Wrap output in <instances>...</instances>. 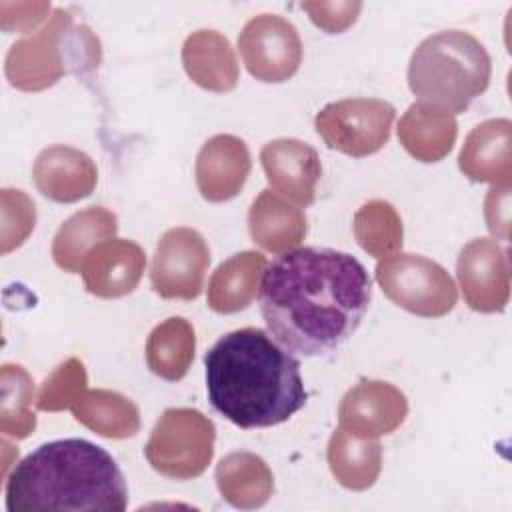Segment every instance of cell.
I'll list each match as a JSON object with an SVG mask.
<instances>
[{"label":"cell","mask_w":512,"mask_h":512,"mask_svg":"<svg viewBox=\"0 0 512 512\" xmlns=\"http://www.w3.org/2000/svg\"><path fill=\"white\" fill-rule=\"evenodd\" d=\"M220 496L234 508H262L274 492L270 466L258 454L240 450L226 454L214 472Z\"/></svg>","instance_id":"cell-22"},{"label":"cell","mask_w":512,"mask_h":512,"mask_svg":"<svg viewBox=\"0 0 512 512\" xmlns=\"http://www.w3.org/2000/svg\"><path fill=\"white\" fill-rule=\"evenodd\" d=\"M0 432L8 438H28L36 428V414L30 410L34 380L20 364H4L0 370Z\"/></svg>","instance_id":"cell-28"},{"label":"cell","mask_w":512,"mask_h":512,"mask_svg":"<svg viewBox=\"0 0 512 512\" xmlns=\"http://www.w3.org/2000/svg\"><path fill=\"white\" fill-rule=\"evenodd\" d=\"M408 416L400 388L384 380H360L340 400V428L356 438H380L398 430Z\"/></svg>","instance_id":"cell-12"},{"label":"cell","mask_w":512,"mask_h":512,"mask_svg":"<svg viewBox=\"0 0 512 512\" xmlns=\"http://www.w3.org/2000/svg\"><path fill=\"white\" fill-rule=\"evenodd\" d=\"M100 60L98 36L86 24H76L68 10L54 8L44 26L10 46L4 74L10 86L40 92L70 72L84 74L98 68Z\"/></svg>","instance_id":"cell-5"},{"label":"cell","mask_w":512,"mask_h":512,"mask_svg":"<svg viewBox=\"0 0 512 512\" xmlns=\"http://www.w3.org/2000/svg\"><path fill=\"white\" fill-rule=\"evenodd\" d=\"M376 282L396 306L422 318L446 316L458 302L456 284L446 268L420 254L396 252L380 258Z\"/></svg>","instance_id":"cell-7"},{"label":"cell","mask_w":512,"mask_h":512,"mask_svg":"<svg viewBox=\"0 0 512 512\" xmlns=\"http://www.w3.org/2000/svg\"><path fill=\"white\" fill-rule=\"evenodd\" d=\"M458 136V122L454 116L430 110L418 102L410 104L398 122V140L402 148L418 162L444 160Z\"/></svg>","instance_id":"cell-23"},{"label":"cell","mask_w":512,"mask_h":512,"mask_svg":"<svg viewBox=\"0 0 512 512\" xmlns=\"http://www.w3.org/2000/svg\"><path fill=\"white\" fill-rule=\"evenodd\" d=\"M358 246L374 258L396 254L404 242V226L396 208L380 198L364 202L352 220Z\"/></svg>","instance_id":"cell-27"},{"label":"cell","mask_w":512,"mask_h":512,"mask_svg":"<svg viewBox=\"0 0 512 512\" xmlns=\"http://www.w3.org/2000/svg\"><path fill=\"white\" fill-rule=\"evenodd\" d=\"M2 254L24 244L36 224V206L22 190H2Z\"/></svg>","instance_id":"cell-30"},{"label":"cell","mask_w":512,"mask_h":512,"mask_svg":"<svg viewBox=\"0 0 512 512\" xmlns=\"http://www.w3.org/2000/svg\"><path fill=\"white\" fill-rule=\"evenodd\" d=\"M258 296L270 336L288 352L314 358L332 354L358 330L372 282L352 254L304 246L266 266Z\"/></svg>","instance_id":"cell-1"},{"label":"cell","mask_w":512,"mask_h":512,"mask_svg":"<svg viewBox=\"0 0 512 512\" xmlns=\"http://www.w3.org/2000/svg\"><path fill=\"white\" fill-rule=\"evenodd\" d=\"M146 268V254L126 238H110L96 244L84 258L80 272L90 294L112 300L130 294Z\"/></svg>","instance_id":"cell-14"},{"label":"cell","mask_w":512,"mask_h":512,"mask_svg":"<svg viewBox=\"0 0 512 512\" xmlns=\"http://www.w3.org/2000/svg\"><path fill=\"white\" fill-rule=\"evenodd\" d=\"M32 180L48 200L72 204L94 192L98 170L86 152L66 144H52L36 156Z\"/></svg>","instance_id":"cell-16"},{"label":"cell","mask_w":512,"mask_h":512,"mask_svg":"<svg viewBox=\"0 0 512 512\" xmlns=\"http://www.w3.org/2000/svg\"><path fill=\"white\" fill-rule=\"evenodd\" d=\"M396 110L380 98H344L326 104L314 118L318 136L330 150L352 158L376 154L390 140Z\"/></svg>","instance_id":"cell-8"},{"label":"cell","mask_w":512,"mask_h":512,"mask_svg":"<svg viewBox=\"0 0 512 512\" xmlns=\"http://www.w3.org/2000/svg\"><path fill=\"white\" fill-rule=\"evenodd\" d=\"M216 426L196 408H166L144 446L148 464L172 480H192L206 472L214 456Z\"/></svg>","instance_id":"cell-6"},{"label":"cell","mask_w":512,"mask_h":512,"mask_svg":"<svg viewBox=\"0 0 512 512\" xmlns=\"http://www.w3.org/2000/svg\"><path fill=\"white\" fill-rule=\"evenodd\" d=\"M238 50L246 70L260 82H286L302 64L300 34L278 14L250 18L238 36Z\"/></svg>","instance_id":"cell-10"},{"label":"cell","mask_w":512,"mask_h":512,"mask_svg":"<svg viewBox=\"0 0 512 512\" xmlns=\"http://www.w3.org/2000/svg\"><path fill=\"white\" fill-rule=\"evenodd\" d=\"M260 162L276 194L298 206H310L316 200L322 164L310 144L298 138L270 140L260 150Z\"/></svg>","instance_id":"cell-13"},{"label":"cell","mask_w":512,"mask_h":512,"mask_svg":"<svg viewBox=\"0 0 512 512\" xmlns=\"http://www.w3.org/2000/svg\"><path fill=\"white\" fill-rule=\"evenodd\" d=\"M88 374L78 358H68L60 362L42 382L38 396H36V408L44 412H60L70 408L76 398L86 390Z\"/></svg>","instance_id":"cell-29"},{"label":"cell","mask_w":512,"mask_h":512,"mask_svg":"<svg viewBox=\"0 0 512 512\" xmlns=\"http://www.w3.org/2000/svg\"><path fill=\"white\" fill-rule=\"evenodd\" d=\"M456 278L464 302L482 314L504 312L510 300L508 250L496 240L474 238L458 254Z\"/></svg>","instance_id":"cell-11"},{"label":"cell","mask_w":512,"mask_h":512,"mask_svg":"<svg viewBox=\"0 0 512 512\" xmlns=\"http://www.w3.org/2000/svg\"><path fill=\"white\" fill-rule=\"evenodd\" d=\"M248 230L256 246L272 254H284L302 244L308 222L302 208L266 188L250 204Z\"/></svg>","instance_id":"cell-19"},{"label":"cell","mask_w":512,"mask_h":512,"mask_svg":"<svg viewBox=\"0 0 512 512\" xmlns=\"http://www.w3.org/2000/svg\"><path fill=\"white\" fill-rule=\"evenodd\" d=\"M300 8L320 30L328 34H340L356 22L362 10V2H302Z\"/></svg>","instance_id":"cell-31"},{"label":"cell","mask_w":512,"mask_h":512,"mask_svg":"<svg viewBox=\"0 0 512 512\" xmlns=\"http://www.w3.org/2000/svg\"><path fill=\"white\" fill-rule=\"evenodd\" d=\"M208 400L232 424L268 428L306 404L300 362L262 328L220 336L204 356Z\"/></svg>","instance_id":"cell-2"},{"label":"cell","mask_w":512,"mask_h":512,"mask_svg":"<svg viewBox=\"0 0 512 512\" xmlns=\"http://www.w3.org/2000/svg\"><path fill=\"white\" fill-rule=\"evenodd\" d=\"M118 218L104 206H88L62 222L52 240V258L64 272L78 274L86 254L100 242L114 238Z\"/></svg>","instance_id":"cell-21"},{"label":"cell","mask_w":512,"mask_h":512,"mask_svg":"<svg viewBox=\"0 0 512 512\" xmlns=\"http://www.w3.org/2000/svg\"><path fill=\"white\" fill-rule=\"evenodd\" d=\"M210 266V248L204 236L188 226H176L162 234L156 244L150 284L160 298L194 300L204 288Z\"/></svg>","instance_id":"cell-9"},{"label":"cell","mask_w":512,"mask_h":512,"mask_svg":"<svg viewBox=\"0 0 512 512\" xmlns=\"http://www.w3.org/2000/svg\"><path fill=\"white\" fill-rule=\"evenodd\" d=\"M490 76V54L464 30H442L424 38L408 64V86L416 102L450 116L484 94Z\"/></svg>","instance_id":"cell-4"},{"label":"cell","mask_w":512,"mask_h":512,"mask_svg":"<svg viewBox=\"0 0 512 512\" xmlns=\"http://www.w3.org/2000/svg\"><path fill=\"white\" fill-rule=\"evenodd\" d=\"M510 134L508 118H490L474 126L458 154L460 172L472 182L508 188L512 180Z\"/></svg>","instance_id":"cell-17"},{"label":"cell","mask_w":512,"mask_h":512,"mask_svg":"<svg viewBox=\"0 0 512 512\" xmlns=\"http://www.w3.org/2000/svg\"><path fill=\"white\" fill-rule=\"evenodd\" d=\"M326 460L340 486L362 492L380 476L382 446L374 438H356L338 426L328 440Z\"/></svg>","instance_id":"cell-25"},{"label":"cell","mask_w":512,"mask_h":512,"mask_svg":"<svg viewBox=\"0 0 512 512\" xmlns=\"http://www.w3.org/2000/svg\"><path fill=\"white\" fill-rule=\"evenodd\" d=\"M196 334L182 316H170L150 332L146 340V364L162 380L178 382L194 360Z\"/></svg>","instance_id":"cell-26"},{"label":"cell","mask_w":512,"mask_h":512,"mask_svg":"<svg viewBox=\"0 0 512 512\" xmlns=\"http://www.w3.org/2000/svg\"><path fill=\"white\" fill-rule=\"evenodd\" d=\"M6 510L122 512L128 486L114 458L82 438L38 446L6 476Z\"/></svg>","instance_id":"cell-3"},{"label":"cell","mask_w":512,"mask_h":512,"mask_svg":"<svg viewBox=\"0 0 512 512\" xmlns=\"http://www.w3.org/2000/svg\"><path fill=\"white\" fill-rule=\"evenodd\" d=\"M252 170L248 146L232 134L208 138L196 156V186L204 200L220 204L244 188Z\"/></svg>","instance_id":"cell-15"},{"label":"cell","mask_w":512,"mask_h":512,"mask_svg":"<svg viewBox=\"0 0 512 512\" xmlns=\"http://www.w3.org/2000/svg\"><path fill=\"white\" fill-rule=\"evenodd\" d=\"M484 218L490 234L500 240H508L510 230V186H492L484 200Z\"/></svg>","instance_id":"cell-32"},{"label":"cell","mask_w":512,"mask_h":512,"mask_svg":"<svg viewBox=\"0 0 512 512\" xmlns=\"http://www.w3.org/2000/svg\"><path fill=\"white\" fill-rule=\"evenodd\" d=\"M12 8L16 10V18H2V30L12 32H28L34 30L42 20L50 18V4L46 2H24V4H12Z\"/></svg>","instance_id":"cell-33"},{"label":"cell","mask_w":512,"mask_h":512,"mask_svg":"<svg viewBox=\"0 0 512 512\" xmlns=\"http://www.w3.org/2000/svg\"><path fill=\"white\" fill-rule=\"evenodd\" d=\"M74 418L102 438L124 440L140 430L138 406L116 390H84L70 406Z\"/></svg>","instance_id":"cell-24"},{"label":"cell","mask_w":512,"mask_h":512,"mask_svg":"<svg viewBox=\"0 0 512 512\" xmlns=\"http://www.w3.org/2000/svg\"><path fill=\"white\" fill-rule=\"evenodd\" d=\"M182 64L194 84L216 94L234 90L240 78L230 40L222 32L210 28L188 34L182 44Z\"/></svg>","instance_id":"cell-18"},{"label":"cell","mask_w":512,"mask_h":512,"mask_svg":"<svg viewBox=\"0 0 512 512\" xmlns=\"http://www.w3.org/2000/svg\"><path fill=\"white\" fill-rule=\"evenodd\" d=\"M266 270V256L244 250L224 260L210 276L206 288L208 308L218 314H236L252 304Z\"/></svg>","instance_id":"cell-20"}]
</instances>
